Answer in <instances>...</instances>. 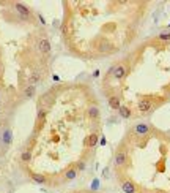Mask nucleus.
Segmentation results:
<instances>
[{
  "label": "nucleus",
  "mask_w": 170,
  "mask_h": 193,
  "mask_svg": "<svg viewBox=\"0 0 170 193\" xmlns=\"http://www.w3.org/2000/svg\"><path fill=\"white\" fill-rule=\"evenodd\" d=\"M98 49H99L101 52H107V51H110V43H109V41H102V43L99 44Z\"/></svg>",
  "instance_id": "20"
},
{
  "label": "nucleus",
  "mask_w": 170,
  "mask_h": 193,
  "mask_svg": "<svg viewBox=\"0 0 170 193\" xmlns=\"http://www.w3.org/2000/svg\"><path fill=\"white\" fill-rule=\"evenodd\" d=\"M118 112H120V116L123 119H129V117H131V109H129L128 106H120Z\"/></svg>",
  "instance_id": "14"
},
{
  "label": "nucleus",
  "mask_w": 170,
  "mask_h": 193,
  "mask_svg": "<svg viewBox=\"0 0 170 193\" xmlns=\"http://www.w3.org/2000/svg\"><path fill=\"white\" fill-rule=\"evenodd\" d=\"M76 176H77V170H76V166H72V168H69V170L65 173V179L72 181V179H76Z\"/></svg>",
  "instance_id": "13"
},
{
  "label": "nucleus",
  "mask_w": 170,
  "mask_h": 193,
  "mask_svg": "<svg viewBox=\"0 0 170 193\" xmlns=\"http://www.w3.org/2000/svg\"><path fill=\"white\" fill-rule=\"evenodd\" d=\"M120 187H121V190H123L125 193H135V191H137V188H135V184H134L132 181H129V179L121 181Z\"/></svg>",
  "instance_id": "6"
},
{
  "label": "nucleus",
  "mask_w": 170,
  "mask_h": 193,
  "mask_svg": "<svg viewBox=\"0 0 170 193\" xmlns=\"http://www.w3.org/2000/svg\"><path fill=\"white\" fill-rule=\"evenodd\" d=\"M32 181H35L36 184H46L47 182V179L43 174H32Z\"/></svg>",
  "instance_id": "15"
},
{
  "label": "nucleus",
  "mask_w": 170,
  "mask_h": 193,
  "mask_svg": "<svg viewBox=\"0 0 170 193\" xmlns=\"http://www.w3.org/2000/svg\"><path fill=\"white\" fill-rule=\"evenodd\" d=\"M137 109H139V112H150L153 109V101L148 98H142L137 103Z\"/></svg>",
  "instance_id": "4"
},
{
  "label": "nucleus",
  "mask_w": 170,
  "mask_h": 193,
  "mask_svg": "<svg viewBox=\"0 0 170 193\" xmlns=\"http://www.w3.org/2000/svg\"><path fill=\"white\" fill-rule=\"evenodd\" d=\"M158 40H161V41H170V32H162V33H159Z\"/></svg>",
  "instance_id": "21"
},
{
  "label": "nucleus",
  "mask_w": 170,
  "mask_h": 193,
  "mask_svg": "<svg viewBox=\"0 0 170 193\" xmlns=\"http://www.w3.org/2000/svg\"><path fill=\"white\" fill-rule=\"evenodd\" d=\"M38 51L41 54H49L51 52V41L49 38H41L38 41Z\"/></svg>",
  "instance_id": "7"
},
{
  "label": "nucleus",
  "mask_w": 170,
  "mask_h": 193,
  "mask_svg": "<svg viewBox=\"0 0 170 193\" xmlns=\"http://www.w3.org/2000/svg\"><path fill=\"white\" fill-rule=\"evenodd\" d=\"M76 170H77V171H82V170H85V163H84V162H79V163L76 165Z\"/></svg>",
  "instance_id": "22"
},
{
  "label": "nucleus",
  "mask_w": 170,
  "mask_h": 193,
  "mask_svg": "<svg viewBox=\"0 0 170 193\" xmlns=\"http://www.w3.org/2000/svg\"><path fill=\"white\" fill-rule=\"evenodd\" d=\"M54 93L49 92V93H44L41 95V98H39V104H38V108H43V106H51V104L54 103Z\"/></svg>",
  "instance_id": "8"
},
{
  "label": "nucleus",
  "mask_w": 170,
  "mask_h": 193,
  "mask_svg": "<svg viewBox=\"0 0 170 193\" xmlns=\"http://www.w3.org/2000/svg\"><path fill=\"white\" fill-rule=\"evenodd\" d=\"M14 8H16V11L21 14V18H24L25 21H28L32 18V11H30V8L27 5H24V3H14Z\"/></svg>",
  "instance_id": "2"
},
{
  "label": "nucleus",
  "mask_w": 170,
  "mask_h": 193,
  "mask_svg": "<svg viewBox=\"0 0 170 193\" xmlns=\"http://www.w3.org/2000/svg\"><path fill=\"white\" fill-rule=\"evenodd\" d=\"M87 114H88V117H90L92 120H96V119H99V108H98V106H95V104H92V106L88 108Z\"/></svg>",
  "instance_id": "9"
},
{
  "label": "nucleus",
  "mask_w": 170,
  "mask_h": 193,
  "mask_svg": "<svg viewBox=\"0 0 170 193\" xmlns=\"http://www.w3.org/2000/svg\"><path fill=\"white\" fill-rule=\"evenodd\" d=\"M96 144H98V135H96V133H92L90 136H87V138H85V146L87 147H95Z\"/></svg>",
  "instance_id": "10"
},
{
  "label": "nucleus",
  "mask_w": 170,
  "mask_h": 193,
  "mask_svg": "<svg viewBox=\"0 0 170 193\" xmlns=\"http://www.w3.org/2000/svg\"><path fill=\"white\" fill-rule=\"evenodd\" d=\"M46 116H47V109H44V108H38V120H39L41 124L46 120Z\"/></svg>",
  "instance_id": "16"
},
{
  "label": "nucleus",
  "mask_w": 170,
  "mask_h": 193,
  "mask_svg": "<svg viewBox=\"0 0 170 193\" xmlns=\"http://www.w3.org/2000/svg\"><path fill=\"white\" fill-rule=\"evenodd\" d=\"M151 130V127L148 124H145V122H140V124H135L132 127V133L135 136H145V135H148Z\"/></svg>",
  "instance_id": "1"
},
{
  "label": "nucleus",
  "mask_w": 170,
  "mask_h": 193,
  "mask_svg": "<svg viewBox=\"0 0 170 193\" xmlns=\"http://www.w3.org/2000/svg\"><path fill=\"white\" fill-rule=\"evenodd\" d=\"M3 142L5 144H11V130L10 128H6L5 133H3Z\"/></svg>",
  "instance_id": "18"
},
{
  "label": "nucleus",
  "mask_w": 170,
  "mask_h": 193,
  "mask_svg": "<svg viewBox=\"0 0 170 193\" xmlns=\"http://www.w3.org/2000/svg\"><path fill=\"white\" fill-rule=\"evenodd\" d=\"M109 106L112 108V109H120V106H121V101H120V98L117 95H112V96H109Z\"/></svg>",
  "instance_id": "11"
},
{
  "label": "nucleus",
  "mask_w": 170,
  "mask_h": 193,
  "mask_svg": "<svg viewBox=\"0 0 170 193\" xmlns=\"http://www.w3.org/2000/svg\"><path fill=\"white\" fill-rule=\"evenodd\" d=\"M126 75H128V67H126V65H123V63L115 65V70H113V78L120 81V79L126 78Z\"/></svg>",
  "instance_id": "5"
},
{
  "label": "nucleus",
  "mask_w": 170,
  "mask_h": 193,
  "mask_svg": "<svg viewBox=\"0 0 170 193\" xmlns=\"http://www.w3.org/2000/svg\"><path fill=\"white\" fill-rule=\"evenodd\" d=\"M36 93V86H28L25 87V90L22 92V98H32Z\"/></svg>",
  "instance_id": "12"
},
{
  "label": "nucleus",
  "mask_w": 170,
  "mask_h": 193,
  "mask_svg": "<svg viewBox=\"0 0 170 193\" xmlns=\"http://www.w3.org/2000/svg\"><path fill=\"white\" fill-rule=\"evenodd\" d=\"M39 79H41V75H39V73H33L30 76L28 82H30V86H36V82H39Z\"/></svg>",
  "instance_id": "17"
},
{
  "label": "nucleus",
  "mask_w": 170,
  "mask_h": 193,
  "mask_svg": "<svg viewBox=\"0 0 170 193\" xmlns=\"http://www.w3.org/2000/svg\"><path fill=\"white\" fill-rule=\"evenodd\" d=\"M30 158H32V152L30 150H24L22 155H21V160L24 163H27V162H30Z\"/></svg>",
  "instance_id": "19"
},
{
  "label": "nucleus",
  "mask_w": 170,
  "mask_h": 193,
  "mask_svg": "<svg viewBox=\"0 0 170 193\" xmlns=\"http://www.w3.org/2000/svg\"><path fill=\"white\" fill-rule=\"evenodd\" d=\"M0 76H2V65H0Z\"/></svg>",
  "instance_id": "23"
},
{
  "label": "nucleus",
  "mask_w": 170,
  "mask_h": 193,
  "mask_svg": "<svg viewBox=\"0 0 170 193\" xmlns=\"http://www.w3.org/2000/svg\"><path fill=\"white\" fill-rule=\"evenodd\" d=\"M128 163V152L126 150H118L115 154V166L117 168H123Z\"/></svg>",
  "instance_id": "3"
}]
</instances>
